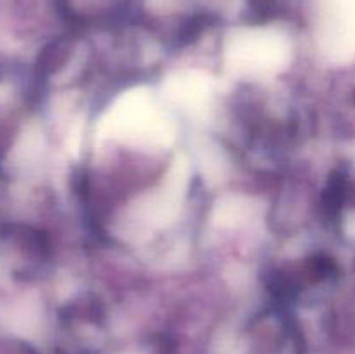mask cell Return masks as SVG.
I'll list each match as a JSON object with an SVG mask.
<instances>
[{
	"instance_id": "cell-1",
	"label": "cell",
	"mask_w": 355,
	"mask_h": 354,
	"mask_svg": "<svg viewBox=\"0 0 355 354\" xmlns=\"http://www.w3.org/2000/svg\"><path fill=\"white\" fill-rule=\"evenodd\" d=\"M198 354H312L300 311L263 297L236 318L215 323Z\"/></svg>"
},
{
	"instance_id": "cell-2",
	"label": "cell",
	"mask_w": 355,
	"mask_h": 354,
	"mask_svg": "<svg viewBox=\"0 0 355 354\" xmlns=\"http://www.w3.org/2000/svg\"><path fill=\"white\" fill-rule=\"evenodd\" d=\"M311 0H241V19L250 26H302Z\"/></svg>"
}]
</instances>
